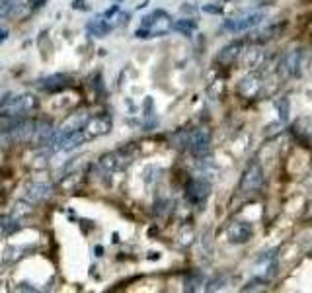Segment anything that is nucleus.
I'll return each instance as SVG.
<instances>
[{"mask_svg":"<svg viewBox=\"0 0 312 293\" xmlns=\"http://www.w3.org/2000/svg\"><path fill=\"white\" fill-rule=\"evenodd\" d=\"M37 108V98L32 94H12L8 92L0 100V115L4 117H16L20 113L32 111Z\"/></svg>","mask_w":312,"mask_h":293,"instance_id":"1","label":"nucleus"},{"mask_svg":"<svg viewBox=\"0 0 312 293\" xmlns=\"http://www.w3.org/2000/svg\"><path fill=\"white\" fill-rule=\"evenodd\" d=\"M142 28H148L152 32V37H162L172 30V18L164 12V10H154L150 14H146L140 22Z\"/></svg>","mask_w":312,"mask_h":293,"instance_id":"2","label":"nucleus"},{"mask_svg":"<svg viewBox=\"0 0 312 293\" xmlns=\"http://www.w3.org/2000/svg\"><path fill=\"white\" fill-rule=\"evenodd\" d=\"M209 143H211V131L199 127V129H193V131L186 133V143L184 145H188V149L195 157H203L209 151Z\"/></svg>","mask_w":312,"mask_h":293,"instance_id":"3","label":"nucleus"},{"mask_svg":"<svg viewBox=\"0 0 312 293\" xmlns=\"http://www.w3.org/2000/svg\"><path fill=\"white\" fill-rule=\"evenodd\" d=\"M263 184V170L261 166L256 163V165H250L248 170L242 174V180H240V194L248 196V194H256Z\"/></svg>","mask_w":312,"mask_h":293,"instance_id":"4","label":"nucleus"},{"mask_svg":"<svg viewBox=\"0 0 312 293\" xmlns=\"http://www.w3.org/2000/svg\"><path fill=\"white\" fill-rule=\"evenodd\" d=\"M263 18H265L263 12H252V14L240 16V18H230V20H225L223 30L230 32V34H238V32H244V30H250V28L258 26Z\"/></svg>","mask_w":312,"mask_h":293,"instance_id":"5","label":"nucleus"},{"mask_svg":"<svg viewBox=\"0 0 312 293\" xmlns=\"http://www.w3.org/2000/svg\"><path fill=\"white\" fill-rule=\"evenodd\" d=\"M186 194H188V200H190L191 203L201 205V203L211 196V184H209L207 180H203V178H195V180H191V182L188 184Z\"/></svg>","mask_w":312,"mask_h":293,"instance_id":"6","label":"nucleus"},{"mask_svg":"<svg viewBox=\"0 0 312 293\" xmlns=\"http://www.w3.org/2000/svg\"><path fill=\"white\" fill-rule=\"evenodd\" d=\"M252 233H254V229H252V225H250L248 221H234V223H230L228 229H226V237H228V240H230L232 244H244V242H248V240L252 238Z\"/></svg>","mask_w":312,"mask_h":293,"instance_id":"7","label":"nucleus"},{"mask_svg":"<svg viewBox=\"0 0 312 293\" xmlns=\"http://www.w3.org/2000/svg\"><path fill=\"white\" fill-rule=\"evenodd\" d=\"M131 163V155L125 153V151H113V153H105L102 159H100V165L107 170V172H115V170H121L125 168L127 165Z\"/></svg>","mask_w":312,"mask_h":293,"instance_id":"8","label":"nucleus"},{"mask_svg":"<svg viewBox=\"0 0 312 293\" xmlns=\"http://www.w3.org/2000/svg\"><path fill=\"white\" fill-rule=\"evenodd\" d=\"M84 131H86V137H102V135H107L111 131V117L109 115H96L92 119L86 121L84 125Z\"/></svg>","mask_w":312,"mask_h":293,"instance_id":"9","label":"nucleus"},{"mask_svg":"<svg viewBox=\"0 0 312 293\" xmlns=\"http://www.w3.org/2000/svg\"><path fill=\"white\" fill-rule=\"evenodd\" d=\"M302 51L300 49H295V51H291L285 59H283V63H281V73H283V76H298L300 74V65H302Z\"/></svg>","mask_w":312,"mask_h":293,"instance_id":"10","label":"nucleus"},{"mask_svg":"<svg viewBox=\"0 0 312 293\" xmlns=\"http://www.w3.org/2000/svg\"><path fill=\"white\" fill-rule=\"evenodd\" d=\"M67 84H69V76H65V74H51V76H45L37 82V86L41 90H47V92H59Z\"/></svg>","mask_w":312,"mask_h":293,"instance_id":"11","label":"nucleus"},{"mask_svg":"<svg viewBox=\"0 0 312 293\" xmlns=\"http://www.w3.org/2000/svg\"><path fill=\"white\" fill-rule=\"evenodd\" d=\"M53 192V186L51 184H45V182H37V184H32V188L28 190L26 194V200L32 201V203H37V201H43L51 196Z\"/></svg>","mask_w":312,"mask_h":293,"instance_id":"12","label":"nucleus"},{"mask_svg":"<svg viewBox=\"0 0 312 293\" xmlns=\"http://www.w3.org/2000/svg\"><path fill=\"white\" fill-rule=\"evenodd\" d=\"M260 88H261V82H260V78H258L256 74L244 76L242 82L238 84V92H240L244 98H254V96H258Z\"/></svg>","mask_w":312,"mask_h":293,"instance_id":"13","label":"nucleus"},{"mask_svg":"<svg viewBox=\"0 0 312 293\" xmlns=\"http://www.w3.org/2000/svg\"><path fill=\"white\" fill-rule=\"evenodd\" d=\"M84 139H86V135H84L82 129H80V131L70 133V135H67L65 139H61V141L53 146V149H55V151H72V149H76L78 145L84 143Z\"/></svg>","mask_w":312,"mask_h":293,"instance_id":"14","label":"nucleus"},{"mask_svg":"<svg viewBox=\"0 0 312 293\" xmlns=\"http://www.w3.org/2000/svg\"><path fill=\"white\" fill-rule=\"evenodd\" d=\"M86 30H88V34L94 36V37H105V36L113 30V26H111L109 22H105V18L102 16V18L90 20V22L86 24Z\"/></svg>","mask_w":312,"mask_h":293,"instance_id":"15","label":"nucleus"},{"mask_svg":"<svg viewBox=\"0 0 312 293\" xmlns=\"http://www.w3.org/2000/svg\"><path fill=\"white\" fill-rule=\"evenodd\" d=\"M242 47H244V43H242V41H234V43L226 45L225 49H221V53H219L217 61H219V63H223V65H230V63L240 55Z\"/></svg>","mask_w":312,"mask_h":293,"instance_id":"16","label":"nucleus"},{"mask_svg":"<svg viewBox=\"0 0 312 293\" xmlns=\"http://www.w3.org/2000/svg\"><path fill=\"white\" fill-rule=\"evenodd\" d=\"M24 6L20 0H0V18H12L22 14Z\"/></svg>","mask_w":312,"mask_h":293,"instance_id":"17","label":"nucleus"},{"mask_svg":"<svg viewBox=\"0 0 312 293\" xmlns=\"http://www.w3.org/2000/svg\"><path fill=\"white\" fill-rule=\"evenodd\" d=\"M172 30L178 32V34H182V36H186V37H191V36L197 32V22L191 20V18H184V20H178V22L172 26Z\"/></svg>","mask_w":312,"mask_h":293,"instance_id":"18","label":"nucleus"},{"mask_svg":"<svg viewBox=\"0 0 312 293\" xmlns=\"http://www.w3.org/2000/svg\"><path fill=\"white\" fill-rule=\"evenodd\" d=\"M142 115H144V127H146V131L150 129V127H154L156 125V119H154V100L150 98V96H146L144 98V102H142Z\"/></svg>","mask_w":312,"mask_h":293,"instance_id":"19","label":"nucleus"},{"mask_svg":"<svg viewBox=\"0 0 312 293\" xmlns=\"http://www.w3.org/2000/svg\"><path fill=\"white\" fill-rule=\"evenodd\" d=\"M283 28H285V24L281 22V24H277V26H271V28H267V30H263V32H260L258 36V41H267V39H273V37H277L281 32H283Z\"/></svg>","mask_w":312,"mask_h":293,"instance_id":"20","label":"nucleus"},{"mask_svg":"<svg viewBox=\"0 0 312 293\" xmlns=\"http://www.w3.org/2000/svg\"><path fill=\"white\" fill-rule=\"evenodd\" d=\"M0 229H2V233H6V235H10V233H14V231H18L20 229V225H18V219H14V217H0Z\"/></svg>","mask_w":312,"mask_h":293,"instance_id":"21","label":"nucleus"},{"mask_svg":"<svg viewBox=\"0 0 312 293\" xmlns=\"http://www.w3.org/2000/svg\"><path fill=\"white\" fill-rule=\"evenodd\" d=\"M205 283V277H203V274H195L193 277H188L186 279V291H195L199 285H203Z\"/></svg>","mask_w":312,"mask_h":293,"instance_id":"22","label":"nucleus"},{"mask_svg":"<svg viewBox=\"0 0 312 293\" xmlns=\"http://www.w3.org/2000/svg\"><path fill=\"white\" fill-rule=\"evenodd\" d=\"M277 110H279L281 121H287V119H289V100H287V98H281V100L277 102Z\"/></svg>","mask_w":312,"mask_h":293,"instance_id":"23","label":"nucleus"},{"mask_svg":"<svg viewBox=\"0 0 312 293\" xmlns=\"http://www.w3.org/2000/svg\"><path fill=\"white\" fill-rule=\"evenodd\" d=\"M265 285V279L263 277H254V279H250L244 287H242V291H252V289H261Z\"/></svg>","mask_w":312,"mask_h":293,"instance_id":"24","label":"nucleus"},{"mask_svg":"<svg viewBox=\"0 0 312 293\" xmlns=\"http://www.w3.org/2000/svg\"><path fill=\"white\" fill-rule=\"evenodd\" d=\"M129 18H131V14H129V12H117V14H115V22H113L111 26H113V28L123 26V24H127V22H129Z\"/></svg>","mask_w":312,"mask_h":293,"instance_id":"25","label":"nucleus"},{"mask_svg":"<svg viewBox=\"0 0 312 293\" xmlns=\"http://www.w3.org/2000/svg\"><path fill=\"white\" fill-rule=\"evenodd\" d=\"M135 37H137V39H148V37H152V32H150L148 28H142V26H140V28L135 32Z\"/></svg>","mask_w":312,"mask_h":293,"instance_id":"26","label":"nucleus"},{"mask_svg":"<svg viewBox=\"0 0 312 293\" xmlns=\"http://www.w3.org/2000/svg\"><path fill=\"white\" fill-rule=\"evenodd\" d=\"M72 10H82V12H88L90 10V6L86 4V0H72Z\"/></svg>","mask_w":312,"mask_h":293,"instance_id":"27","label":"nucleus"},{"mask_svg":"<svg viewBox=\"0 0 312 293\" xmlns=\"http://www.w3.org/2000/svg\"><path fill=\"white\" fill-rule=\"evenodd\" d=\"M221 283H225V277H217V279L209 281V285H205V289L207 291H217V289H221Z\"/></svg>","mask_w":312,"mask_h":293,"instance_id":"28","label":"nucleus"},{"mask_svg":"<svg viewBox=\"0 0 312 293\" xmlns=\"http://www.w3.org/2000/svg\"><path fill=\"white\" fill-rule=\"evenodd\" d=\"M201 10L207 14H223V6H215V4H205Z\"/></svg>","mask_w":312,"mask_h":293,"instance_id":"29","label":"nucleus"},{"mask_svg":"<svg viewBox=\"0 0 312 293\" xmlns=\"http://www.w3.org/2000/svg\"><path fill=\"white\" fill-rule=\"evenodd\" d=\"M117 12H119V4H113L111 8H107V10L104 12V18H105V20H111V18H113Z\"/></svg>","mask_w":312,"mask_h":293,"instance_id":"30","label":"nucleus"},{"mask_svg":"<svg viewBox=\"0 0 312 293\" xmlns=\"http://www.w3.org/2000/svg\"><path fill=\"white\" fill-rule=\"evenodd\" d=\"M182 12H186V14H195V12H197V6H193V4H184V6H182Z\"/></svg>","mask_w":312,"mask_h":293,"instance_id":"31","label":"nucleus"},{"mask_svg":"<svg viewBox=\"0 0 312 293\" xmlns=\"http://www.w3.org/2000/svg\"><path fill=\"white\" fill-rule=\"evenodd\" d=\"M45 2H47V0H34V2H32V10H39Z\"/></svg>","mask_w":312,"mask_h":293,"instance_id":"32","label":"nucleus"},{"mask_svg":"<svg viewBox=\"0 0 312 293\" xmlns=\"http://www.w3.org/2000/svg\"><path fill=\"white\" fill-rule=\"evenodd\" d=\"M16 289H20V291H35V287H32L30 283H20Z\"/></svg>","mask_w":312,"mask_h":293,"instance_id":"33","label":"nucleus"},{"mask_svg":"<svg viewBox=\"0 0 312 293\" xmlns=\"http://www.w3.org/2000/svg\"><path fill=\"white\" fill-rule=\"evenodd\" d=\"M6 39H8V32L4 28H0V43H4Z\"/></svg>","mask_w":312,"mask_h":293,"instance_id":"34","label":"nucleus"},{"mask_svg":"<svg viewBox=\"0 0 312 293\" xmlns=\"http://www.w3.org/2000/svg\"><path fill=\"white\" fill-rule=\"evenodd\" d=\"M94 252H96V256H102V254H104V246H96Z\"/></svg>","mask_w":312,"mask_h":293,"instance_id":"35","label":"nucleus"},{"mask_svg":"<svg viewBox=\"0 0 312 293\" xmlns=\"http://www.w3.org/2000/svg\"><path fill=\"white\" fill-rule=\"evenodd\" d=\"M111 240H113V242H119V235H117V233H113V235H111Z\"/></svg>","mask_w":312,"mask_h":293,"instance_id":"36","label":"nucleus"},{"mask_svg":"<svg viewBox=\"0 0 312 293\" xmlns=\"http://www.w3.org/2000/svg\"><path fill=\"white\" fill-rule=\"evenodd\" d=\"M113 2H115V4H121V2H123V0H113Z\"/></svg>","mask_w":312,"mask_h":293,"instance_id":"37","label":"nucleus"}]
</instances>
